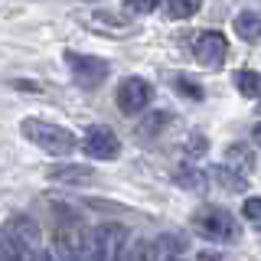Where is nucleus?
I'll use <instances>...</instances> for the list:
<instances>
[{"instance_id":"nucleus-1","label":"nucleus","mask_w":261,"mask_h":261,"mask_svg":"<svg viewBox=\"0 0 261 261\" xmlns=\"http://www.w3.org/2000/svg\"><path fill=\"white\" fill-rule=\"evenodd\" d=\"M20 130L30 144H36L39 150L53 153V157H72V150L79 147L75 134L65 130L62 124H53V121H39V118H23Z\"/></svg>"},{"instance_id":"nucleus-2","label":"nucleus","mask_w":261,"mask_h":261,"mask_svg":"<svg viewBox=\"0 0 261 261\" xmlns=\"http://www.w3.org/2000/svg\"><path fill=\"white\" fill-rule=\"evenodd\" d=\"M193 228L202 235V239L212 242H239L242 239V225L232 212L219 209V206H202L193 216Z\"/></svg>"},{"instance_id":"nucleus-3","label":"nucleus","mask_w":261,"mask_h":261,"mask_svg":"<svg viewBox=\"0 0 261 261\" xmlns=\"http://www.w3.org/2000/svg\"><path fill=\"white\" fill-rule=\"evenodd\" d=\"M127 242V228L121 222H101L88 239V248L82 261H121Z\"/></svg>"},{"instance_id":"nucleus-4","label":"nucleus","mask_w":261,"mask_h":261,"mask_svg":"<svg viewBox=\"0 0 261 261\" xmlns=\"http://www.w3.org/2000/svg\"><path fill=\"white\" fill-rule=\"evenodd\" d=\"M65 65H69L72 79L79 82L82 88H98L105 79H108L111 65L98 56H85V53H65Z\"/></svg>"},{"instance_id":"nucleus-5","label":"nucleus","mask_w":261,"mask_h":261,"mask_svg":"<svg viewBox=\"0 0 261 261\" xmlns=\"http://www.w3.org/2000/svg\"><path fill=\"white\" fill-rule=\"evenodd\" d=\"M153 98V85L141 75H127L118 85V108L124 114H141Z\"/></svg>"},{"instance_id":"nucleus-6","label":"nucleus","mask_w":261,"mask_h":261,"mask_svg":"<svg viewBox=\"0 0 261 261\" xmlns=\"http://www.w3.org/2000/svg\"><path fill=\"white\" fill-rule=\"evenodd\" d=\"M82 150H85L92 160H114L121 153V141H118V134H114L111 127L95 124V127L85 130V137H82Z\"/></svg>"},{"instance_id":"nucleus-7","label":"nucleus","mask_w":261,"mask_h":261,"mask_svg":"<svg viewBox=\"0 0 261 261\" xmlns=\"http://www.w3.org/2000/svg\"><path fill=\"white\" fill-rule=\"evenodd\" d=\"M225 56H228V43H225L222 33L206 30V33L196 36V59L206 65V69H219L225 62Z\"/></svg>"},{"instance_id":"nucleus-8","label":"nucleus","mask_w":261,"mask_h":261,"mask_svg":"<svg viewBox=\"0 0 261 261\" xmlns=\"http://www.w3.org/2000/svg\"><path fill=\"white\" fill-rule=\"evenodd\" d=\"M4 228L16 239V245H20V248L27 251V258H30L36 248H43V232H39V225L33 222L30 216H13Z\"/></svg>"},{"instance_id":"nucleus-9","label":"nucleus","mask_w":261,"mask_h":261,"mask_svg":"<svg viewBox=\"0 0 261 261\" xmlns=\"http://www.w3.org/2000/svg\"><path fill=\"white\" fill-rule=\"evenodd\" d=\"M46 176L53 179V183H59V186H88L95 179V170L92 167H85V163H56V167H49L46 170Z\"/></svg>"},{"instance_id":"nucleus-10","label":"nucleus","mask_w":261,"mask_h":261,"mask_svg":"<svg viewBox=\"0 0 261 261\" xmlns=\"http://www.w3.org/2000/svg\"><path fill=\"white\" fill-rule=\"evenodd\" d=\"M235 33H239L245 43L261 39V13L258 10H242L239 16H235Z\"/></svg>"},{"instance_id":"nucleus-11","label":"nucleus","mask_w":261,"mask_h":261,"mask_svg":"<svg viewBox=\"0 0 261 261\" xmlns=\"http://www.w3.org/2000/svg\"><path fill=\"white\" fill-rule=\"evenodd\" d=\"M225 163H228V167H235L239 173L248 176L251 170H255V153H251L245 144H232V147H225Z\"/></svg>"},{"instance_id":"nucleus-12","label":"nucleus","mask_w":261,"mask_h":261,"mask_svg":"<svg viewBox=\"0 0 261 261\" xmlns=\"http://www.w3.org/2000/svg\"><path fill=\"white\" fill-rule=\"evenodd\" d=\"M209 176L216 179L219 186L232 190V193H242V190H245V173H239V170L228 167V163H222V167H212V170H209Z\"/></svg>"},{"instance_id":"nucleus-13","label":"nucleus","mask_w":261,"mask_h":261,"mask_svg":"<svg viewBox=\"0 0 261 261\" xmlns=\"http://www.w3.org/2000/svg\"><path fill=\"white\" fill-rule=\"evenodd\" d=\"M235 88H239L245 98H261V72L239 69L235 72Z\"/></svg>"},{"instance_id":"nucleus-14","label":"nucleus","mask_w":261,"mask_h":261,"mask_svg":"<svg viewBox=\"0 0 261 261\" xmlns=\"http://www.w3.org/2000/svg\"><path fill=\"white\" fill-rule=\"evenodd\" d=\"M202 0H167V16L170 20H190L199 13Z\"/></svg>"},{"instance_id":"nucleus-15","label":"nucleus","mask_w":261,"mask_h":261,"mask_svg":"<svg viewBox=\"0 0 261 261\" xmlns=\"http://www.w3.org/2000/svg\"><path fill=\"white\" fill-rule=\"evenodd\" d=\"M0 261H30V258H27V251L16 245V239H13L10 232H7V228L0 232Z\"/></svg>"},{"instance_id":"nucleus-16","label":"nucleus","mask_w":261,"mask_h":261,"mask_svg":"<svg viewBox=\"0 0 261 261\" xmlns=\"http://www.w3.org/2000/svg\"><path fill=\"white\" fill-rule=\"evenodd\" d=\"M167 124H170V114H167V111H153L150 118L141 121V134H144V137H157Z\"/></svg>"},{"instance_id":"nucleus-17","label":"nucleus","mask_w":261,"mask_h":261,"mask_svg":"<svg viewBox=\"0 0 261 261\" xmlns=\"http://www.w3.org/2000/svg\"><path fill=\"white\" fill-rule=\"evenodd\" d=\"M173 88L179 95H186L190 101H202V85H196L193 79H186V75H176L173 79Z\"/></svg>"},{"instance_id":"nucleus-18","label":"nucleus","mask_w":261,"mask_h":261,"mask_svg":"<svg viewBox=\"0 0 261 261\" xmlns=\"http://www.w3.org/2000/svg\"><path fill=\"white\" fill-rule=\"evenodd\" d=\"M242 212H245V219H248V222L261 232V196H248L245 206H242Z\"/></svg>"},{"instance_id":"nucleus-19","label":"nucleus","mask_w":261,"mask_h":261,"mask_svg":"<svg viewBox=\"0 0 261 261\" xmlns=\"http://www.w3.org/2000/svg\"><path fill=\"white\" fill-rule=\"evenodd\" d=\"M160 4H163V0H124V10L127 13H137V16H147V13L157 10Z\"/></svg>"},{"instance_id":"nucleus-20","label":"nucleus","mask_w":261,"mask_h":261,"mask_svg":"<svg viewBox=\"0 0 261 261\" xmlns=\"http://www.w3.org/2000/svg\"><path fill=\"white\" fill-rule=\"evenodd\" d=\"M30 261H56V255H53V251H46V248H36L30 255Z\"/></svg>"},{"instance_id":"nucleus-21","label":"nucleus","mask_w":261,"mask_h":261,"mask_svg":"<svg viewBox=\"0 0 261 261\" xmlns=\"http://www.w3.org/2000/svg\"><path fill=\"white\" fill-rule=\"evenodd\" d=\"M251 134H255V144L261 147V124H255V130H251Z\"/></svg>"},{"instance_id":"nucleus-22","label":"nucleus","mask_w":261,"mask_h":261,"mask_svg":"<svg viewBox=\"0 0 261 261\" xmlns=\"http://www.w3.org/2000/svg\"><path fill=\"white\" fill-rule=\"evenodd\" d=\"M163 261H186V258H183V255H167Z\"/></svg>"}]
</instances>
